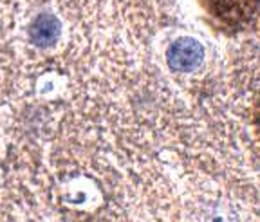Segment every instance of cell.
<instances>
[{"mask_svg": "<svg viewBox=\"0 0 260 222\" xmlns=\"http://www.w3.org/2000/svg\"><path fill=\"white\" fill-rule=\"evenodd\" d=\"M210 15L230 29H244L260 18V0H204Z\"/></svg>", "mask_w": 260, "mask_h": 222, "instance_id": "1", "label": "cell"}, {"mask_svg": "<svg viewBox=\"0 0 260 222\" xmlns=\"http://www.w3.org/2000/svg\"><path fill=\"white\" fill-rule=\"evenodd\" d=\"M168 65L175 73H191L203 64L204 49L193 38H179L170 45L167 53Z\"/></svg>", "mask_w": 260, "mask_h": 222, "instance_id": "2", "label": "cell"}, {"mask_svg": "<svg viewBox=\"0 0 260 222\" xmlns=\"http://www.w3.org/2000/svg\"><path fill=\"white\" fill-rule=\"evenodd\" d=\"M58 37H60V22L56 16L49 13L38 15L29 25V38L38 47H51L56 44Z\"/></svg>", "mask_w": 260, "mask_h": 222, "instance_id": "3", "label": "cell"}, {"mask_svg": "<svg viewBox=\"0 0 260 222\" xmlns=\"http://www.w3.org/2000/svg\"><path fill=\"white\" fill-rule=\"evenodd\" d=\"M255 130H256V136H258V141H260V100L256 103V109H255Z\"/></svg>", "mask_w": 260, "mask_h": 222, "instance_id": "4", "label": "cell"}]
</instances>
